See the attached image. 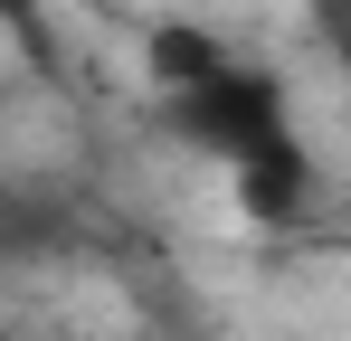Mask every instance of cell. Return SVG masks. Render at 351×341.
Segmentation results:
<instances>
[{
	"mask_svg": "<svg viewBox=\"0 0 351 341\" xmlns=\"http://www.w3.org/2000/svg\"><path fill=\"white\" fill-rule=\"evenodd\" d=\"M162 123H171L180 142L199 152V162H256L266 142H285L294 114H285V86L266 76V66H219L209 86H190V95H162Z\"/></svg>",
	"mask_w": 351,
	"mask_h": 341,
	"instance_id": "cell-1",
	"label": "cell"
},
{
	"mask_svg": "<svg viewBox=\"0 0 351 341\" xmlns=\"http://www.w3.org/2000/svg\"><path fill=\"white\" fill-rule=\"evenodd\" d=\"M228 180H237V209H247L256 227H294L304 209H313V152H304L294 133H285V142H266L256 162H237Z\"/></svg>",
	"mask_w": 351,
	"mask_h": 341,
	"instance_id": "cell-2",
	"label": "cell"
},
{
	"mask_svg": "<svg viewBox=\"0 0 351 341\" xmlns=\"http://www.w3.org/2000/svg\"><path fill=\"white\" fill-rule=\"evenodd\" d=\"M219 66H237L228 38L209 29V19H152L143 29V86L152 95H190V86H209Z\"/></svg>",
	"mask_w": 351,
	"mask_h": 341,
	"instance_id": "cell-3",
	"label": "cell"
},
{
	"mask_svg": "<svg viewBox=\"0 0 351 341\" xmlns=\"http://www.w3.org/2000/svg\"><path fill=\"white\" fill-rule=\"evenodd\" d=\"M313 19H323V48H332V66L351 76V0H313Z\"/></svg>",
	"mask_w": 351,
	"mask_h": 341,
	"instance_id": "cell-4",
	"label": "cell"
},
{
	"mask_svg": "<svg viewBox=\"0 0 351 341\" xmlns=\"http://www.w3.org/2000/svg\"><path fill=\"white\" fill-rule=\"evenodd\" d=\"M0 29H19V38H38V0H0Z\"/></svg>",
	"mask_w": 351,
	"mask_h": 341,
	"instance_id": "cell-5",
	"label": "cell"
},
{
	"mask_svg": "<svg viewBox=\"0 0 351 341\" xmlns=\"http://www.w3.org/2000/svg\"><path fill=\"white\" fill-rule=\"evenodd\" d=\"M123 341H143V332H123Z\"/></svg>",
	"mask_w": 351,
	"mask_h": 341,
	"instance_id": "cell-6",
	"label": "cell"
}]
</instances>
